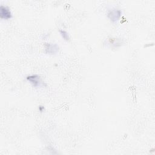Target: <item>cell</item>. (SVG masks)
Listing matches in <instances>:
<instances>
[{"mask_svg": "<svg viewBox=\"0 0 155 155\" xmlns=\"http://www.w3.org/2000/svg\"><path fill=\"white\" fill-rule=\"evenodd\" d=\"M59 47L56 44L48 43L45 45V52L48 54H54L59 51Z\"/></svg>", "mask_w": 155, "mask_h": 155, "instance_id": "cell-4", "label": "cell"}, {"mask_svg": "<svg viewBox=\"0 0 155 155\" xmlns=\"http://www.w3.org/2000/svg\"><path fill=\"white\" fill-rule=\"evenodd\" d=\"M27 80L34 87H43L45 86V83L42 81L41 76L38 74H31L27 76Z\"/></svg>", "mask_w": 155, "mask_h": 155, "instance_id": "cell-1", "label": "cell"}, {"mask_svg": "<svg viewBox=\"0 0 155 155\" xmlns=\"http://www.w3.org/2000/svg\"><path fill=\"white\" fill-rule=\"evenodd\" d=\"M0 17L2 19H5V20H8L12 18V14L9 7L5 5H1Z\"/></svg>", "mask_w": 155, "mask_h": 155, "instance_id": "cell-3", "label": "cell"}, {"mask_svg": "<svg viewBox=\"0 0 155 155\" xmlns=\"http://www.w3.org/2000/svg\"><path fill=\"white\" fill-rule=\"evenodd\" d=\"M59 32H60V34H61V35L62 36V37L64 39H65V41H68L69 40L70 37H69L68 33L66 31H65L64 30H60Z\"/></svg>", "mask_w": 155, "mask_h": 155, "instance_id": "cell-5", "label": "cell"}, {"mask_svg": "<svg viewBox=\"0 0 155 155\" xmlns=\"http://www.w3.org/2000/svg\"><path fill=\"white\" fill-rule=\"evenodd\" d=\"M122 15V12L120 10L114 8L109 10L108 13V17L110 19V20L112 22H116L117 21L119 20L120 16Z\"/></svg>", "mask_w": 155, "mask_h": 155, "instance_id": "cell-2", "label": "cell"}]
</instances>
